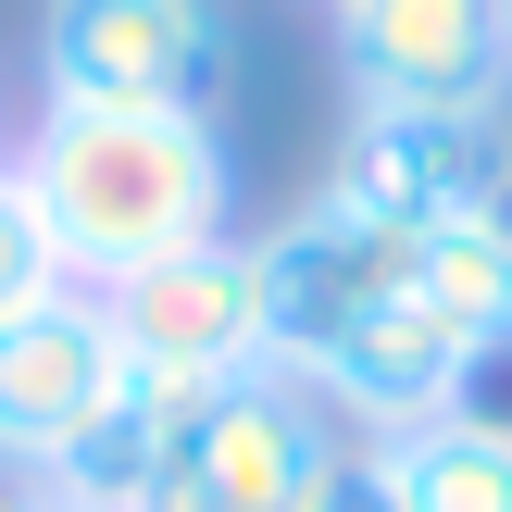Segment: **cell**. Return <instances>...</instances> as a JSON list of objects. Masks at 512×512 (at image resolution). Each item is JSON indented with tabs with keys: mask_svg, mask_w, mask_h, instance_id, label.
Here are the masks:
<instances>
[{
	"mask_svg": "<svg viewBox=\"0 0 512 512\" xmlns=\"http://www.w3.org/2000/svg\"><path fill=\"white\" fill-rule=\"evenodd\" d=\"M500 350H512V325H500Z\"/></svg>",
	"mask_w": 512,
	"mask_h": 512,
	"instance_id": "17",
	"label": "cell"
},
{
	"mask_svg": "<svg viewBox=\"0 0 512 512\" xmlns=\"http://www.w3.org/2000/svg\"><path fill=\"white\" fill-rule=\"evenodd\" d=\"M0 163H13V113H0Z\"/></svg>",
	"mask_w": 512,
	"mask_h": 512,
	"instance_id": "16",
	"label": "cell"
},
{
	"mask_svg": "<svg viewBox=\"0 0 512 512\" xmlns=\"http://www.w3.org/2000/svg\"><path fill=\"white\" fill-rule=\"evenodd\" d=\"M225 0H50L38 13V100L88 113H213L225 100Z\"/></svg>",
	"mask_w": 512,
	"mask_h": 512,
	"instance_id": "3",
	"label": "cell"
},
{
	"mask_svg": "<svg viewBox=\"0 0 512 512\" xmlns=\"http://www.w3.org/2000/svg\"><path fill=\"white\" fill-rule=\"evenodd\" d=\"M375 475L400 512H512V425H475V413L400 425V438H375Z\"/></svg>",
	"mask_w": 512,
	"mask_h": 512,
	"instance_id": "10",
	"label": "cell"
},
{
	"mask_svg": "<svg viewBox=\"0 0 512 512\" xmlns=\"http://www.w3.org/2000/svg\"><path fill=\"white\" fill-rule=\"evenodd\" d=\"M350 450H363V438H350V425L325 413L288 363H263V375L200 388L175 463L150 475L125 512H313V488L350 463Z\"/></svg>",
	"mask_w": 512,
	"mask_h": 512,
	"instance_id": "2",
	"label": "cell"
},
{
	"mask_svg": "<svg viewBox=\"0 0 512 512\" xmlns=\"http://www.w3.org/2000/svg\"><path fill=\"white\" fill-rule=\"evenodd\" d=\"M338 75L350 113H512V0H363Z\"/></svg>",
	"mask_w": 512,
	"mask_h": 512,
	"instance_id": "5",
	"label": "cell"
},
{
	"mask_svg": "<svg viewBox=\"0 0 512 512\" xmlns=\"http://www.w3.org/2000/svg\"><path fill=\"white\" fill-rule=\"evenodd\" d=\"M113 375H125V350H113L100 288L25 300V313L0 325V475H50L88 438V413L113 400Z\"/></svg>",
	"mask_w": 512,
	"mask_h": 512,
	"instance_id": "9",
	"label": "cell"
},
{
	"mask_svg": "<svg viewBox=\"0 0 512 512\" xmlns=\"http://www.w3.org/2000/svg\"><path fill=\"white\" fill-rule=\"evenodd\" d=\"M338 188L413 238L463 213H512V113H350Z\"/></svg>",
	"mask_w": 512,
	"mask_h": 512,
	"instance_id": "7",
	"label": "cell"
},
{
	"mask_svg": "<svg viewBox=\"0 0 512 512\" xmlns=\"http://www.w3.org/2000/svg\"><path fill=\"white\" fill-rule=\"evenodd\" d=\"M313 512H400V500H388V475H375V450H350V463L313 488Z\"/></svg>",
	"mask_w": 512,
	"mask_h": 512,
	"instance_id": "13",
	"label": "cell"
},
{
	"mask_svg": "<svg viewBox=\"0 0 512 512\" xmlns=\"http://www.w3.org/2000/svg\"><path fill=\"white\" fill-rule=\"evenodd\" d=\"M0 512H63V500H50L38 475H13V488H0Z\"/></svg>",
	"mask_w": 512,
	"mask_h": 512,
	"instance_id": "14",
	"label": "cell"
},
{
	"mask_svg": "<svg viewBox=\"0 0 512 512\" xmlns=\"http://www.w3.org/2000/svg\"><path fill=\"white\" fill-rule=\"evenodd\" d=\"M113 313V350L138 375H188V388H225V375L275 363V300H263V238H200L163 250V263L113 275L100 288Z\"/></svg>",
	"mask_w": 512,
	"mask_h": 512,
	"instance_id": "4",
	"label": "cell"
},
{
	"mask_svg": "<svg viewBox=\"0 0 512 512\" xmlns=\"http://www.w3.org/2000/svg\"><path fill=\"white\" fill-rule=\"evenodd\" d=\"M13 188L38 200L50 250L75 288L163 263V250L238 238V150L213 113H88V100H38L13 138Z\"/></svg>",
	"mask_w": 512,
	"mask_h": 512,
	"instance_id": "1",
	"label": "cell"
},
{
	"mask_svg": "<svg viewBox=\"0 0 512 512\" xmlns=\"http://www.w3.org/2000/svg\"><path fill=\"white\" fill-rule=\"evenodd\" d=\"M425 300H438L450 325H475V338H500L512 325V213H463L425 238Z\"/></svg>",
	"mask_w": 512,
	"mask_h": 512,
	"instance_id": "11",
	"label": "cell"
},
{
	"mask_svg": "<svg viewBox=\"0 0 512 512\" xmlns=\"http://www.w3.org/2000/svg\"><path fill=\"white\" fill-rule=\"evenodd\" d=\"M425 275V238L413 225H388V213H363V200L325 175L313 200H300L288 225L263 238V300H275V363H313V350H338L350 325L375 313V300H400Z\"/></svg>",
	"mask_w": 512,
	"mask_h": 512,
	"instance_id": "6",
	"label": "cell"
},
{
	"mask_svg": "<svg viewBox=\"0 0 512 512\" xmlns=\"http://www.w3.org/2000/svg\"><path fill=\"white\" fill-rule=\"evenodd\" d=\"M50 288H75V275H63V250H50L38 200H25V188H13V163H0V325H13L25 300H50Z\"/></svg>",
	"mask_w": 512,
	"mask_h": 512,
	"instance_id": "12",
	"label": "cell"
},
{
	"mask_svg": "<svg viewBox=\"0 0 512 512\" xmlns=\"http://www.w3.org/2000/svg\"><path fill=\"white\" fill-rule=\"evenodd\" d=\"M313 13H325V25H338V13H363V0H313Z\"/></svg>",
	"mask_w": 512,
	"mask_h": 512,
	"instance_id": "15",
	"label": "cell"
},
{
	"mask_svg": "<svg viewBox=\"0 0 512 512\" xmlns=\"http://www.w3.org/2000/svg\"><path fill=\"white\" fill-rule=\"evenodd\" d=\"M475 350H488V338H475V325H450L438 300H425V275H413V288L375 300L338 350H313V363H300V388H313L325 413L375 450V438H400V425H438L450 400H463Z\"/></svg>",
	"mask_w": 512,
	"mask_h": 512,
	"instance_id": "8",
	"label": "cell"
}]
</instances>
